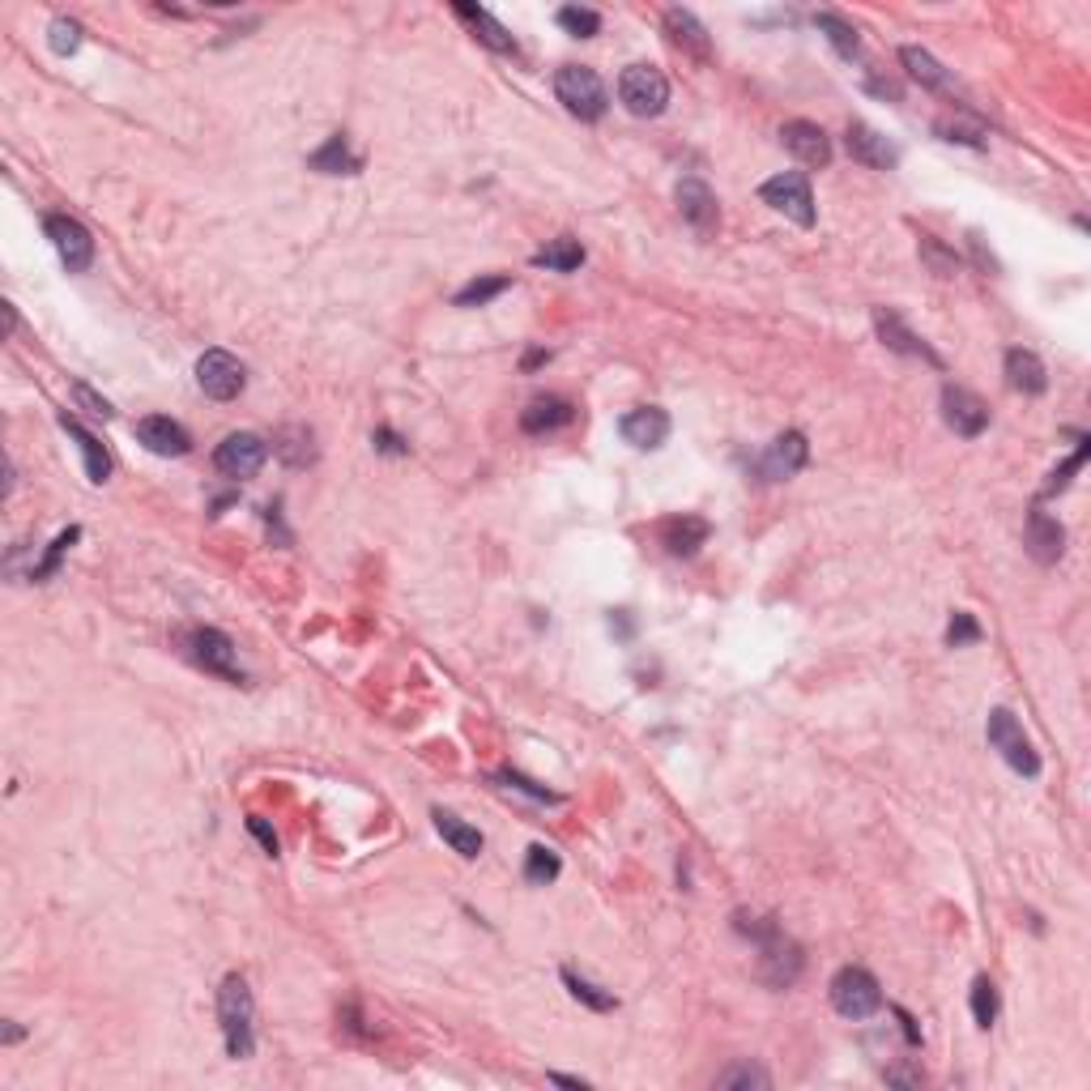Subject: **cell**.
<instances>
[{"mask_svg": "<svg viewBox=\"0 0 1091 1091\" xmlns=\"http://www.w3.org/2000/svg\"><path fill=\"white\" fill-rule=\"evenodd\" d=\"M738 930L750 933V938L759 942V976L768 981L771 990H785V985L798 981V972H802V951H798V942L780 930L776 921H755V926H746L738 917Z\"/></svg>", "mask_w": 1091, "mask_h": 1091, "instance_id": "obj_1", "label": "cell"}, {"mask_svg": "<svg viewBox=\"0 0 1091 1091\" xmlns=\"http://www.w3.org/2000/svg\"><path fill=\"white\" fill-rule=\"evenodd\" d=\"M218 1019H223L226 1054L235 1061L252 1058L257 1036H252V990L244 976H226L218 990Z\"/></svg>", "mask_w": 1091, "mask_h": 1091, "instance_id": "obj_2", "label": "cell"}, {"mask_svg": "<svg viewBox=\"0 0 1091 1091\" xmlns=\"http://www.w3.org/2000/svg\"><path fill=\"white\" fill-rule=\"evenodd\" d=\"M554 95H559V102H563L576 120H602L606 107H611V95H606L602 77H597L588 65L559 68V73H554Z\"/></svg>", "mask_w": 1091, "mask_h": 1091, "instance_id": "obj_3", "label": "cell"}, {"mask_svg": "<svg viewBox=\"0 0 1091 1091\" xmlns=\"http://www.w3.org/2000/svg\"><path fill=\"white\" fill-rule=\"evenodd\" d=\"M618 98H623V107H627L631 116L652 120V116H661L666 102H670V82H666V73L657 65H627L623 68V77H618Z\"/></svg>", "mask_w": 1091, "mask_h": 1091, "instance_id": "obj_4", "label": "cell"}, {"mask_svg": "<svg viewBox=\"0 0 1091 1091\" xmlns=\"http://www.w3.org/2000/svg\"><path fill=\"white\" fill-rule=\"evenodd\" d=\"M828 994H832V1006L844 1015V1019H869V1015L883 1006V990H878L874 972L857 968V963H849V968L835 972Z\"/></svg>", "mask_w": 1091, "mask_h": 1091, "instance_id": "obj_5", "label": "cell"}, {"mask_svg": "<svg viewBox=\"0 0 1091 1091\" xmlns=\"http://www.w3.org/2000/svg\"><path fill=\"white\" fill-rule=\"evenodd\" d=\"M985 738H990V746H994L997 755L1019 771V776H1040V755L1031 750L1024 725L1015 721V712H1011V707H994V712H990V721H985Z\"/></svg>", "mask_w": 1091, "mask_h": 1091, "instance_id": "obj_6", "label": "cell"}, {"mask_svg": "<svg viewBox=\"0 0 1091 1091\" xmlns=\"http://www.w3.org/2000/svg\"><path fill=\"white\" fill-rule=\"evenodd\" d=\"M764 205H771L776 214L793 218L798 226H814V193H810V180L802 171H780L771 175L768 184L759 188Z\"/></svg>", "mask_w": 1091, "mask_h": 1091, "instance_id": "obj_7", "label": "cell"}, {"mask_svg": "<svg viewBox=\"0 0 1091 1091\" xmlns=\"http://www.w3.org/2000/svg\"><path fill=\"white\" fill-rule=\"evenodd\" d=\"M196 385H201L205 397H214V401H235L244 392V385H248V371H244V363L235 354L205 350L196 358Z\"/></svg>", "mask_w": 1091, "mask_h": 1091, "instance_id": "obj_8", "label": "cell"}, {"mask_svg": "<svg viewBox=\"0 0 1091 1091\" xmlns=\"http://www.w3.org/2000/svg\"><path fill=\"white\" fill-rule=\"evenodd\" d=\"M264 461H269V444L252 435V431H235V435H226L223 444L214 449V469L226 474V478H257L260 469H264Z\"/></svg>", "mask_w": 1091, "mask_h": 1091, "instance_id": "obj_9", "label": "cell"}, {"mask_svg": "<svg viewBox=\"0 0 1091 1091\" xmlns=\"http://www.w3.org/2000/svg\"><path fill=\"white\" fill-rule=\"evenodd\" d=\"M188 657H193L205 674H218L226 682H235V687L244 682V670L235 666V644L218 627H196V631H188Z\"/></svg>", "mask_w": 1091, "mask_h": 1091, "instance_id": "obj_10", "label": "cell"}, {"mask_svg": "<svg viewBox=\"0 0 1091 1091\" xmlns=\"http://www.w3.org/2000/svg\"><path fill=\"white\" fill-rule=\"evenodd\" d=\"M43 230H47L52 248L61 252L68 273H86V269H90V260H95V239H90V230L77 223V218H68V214H47V218H43Z\"/></svg>", "mask_w": 1091, "mask_h": 1091, "instance_id": "obj_11", "label": "cell"}, {"mask_svg": "<svg viewBox=\"0 0 1091 1091\" xmlns=\"http://www.w3.org/2000/svg\"><path fill=\"white\" fill-rule=\"evenodd\" d=\"M942 418H947V426H951L955 435L976 440V435L990 426V406H985L972 388L947 385L942 388Z\"/></svg>", "mask_w": 1091, "mask_h": 1091, "instance_id": "obj_12", "label": "cell"}, {"mask_svg": "<svg viewBox=\"0 0 1091 1091\" xmlns=\"http://www.w3.org/2000/svg\"><path fill=\"white\" fill-rule=\"evenodd\" d=\"M806 461H810V444H806L802 431H785L768 444V452L759 456V478L764 482H789L793 474H802Z\"/></svg>", "mask_w": 1091, "mask_h": 1091, "instance_id": "obj_13", "label": "cell"}, {"mask_svg": "<svg viewBox=\"0 0 1091 1091\" xmlns=\"http://www.w3.org/2000/svg\"><path fill=\"white\" fill-rule=\"evenodd\" d=\"M678 214H682L687 223L695 226L700 235H712V230L721 226V209H716V193L707 188L704 180H695V175H687V180L678 184Z\"/></svg>", "mask_w": 1091, "mask_h": 1091, "instance_id": "obj_14", "label": "cell"}, {"mask_svg": "<svg viewBox=\"0 0 1091 1091\" xmlns=\"http://www.w3.org/2000/svg\"><path fill=\"white\" fill-rule=\"evenodd\" d=\"M780 141H785V150L802 162V166H828V162H832V141H828V132L819 129V125H810V120H789V125L780 129Z\"/></svg>", "mask_w": 1091, "mask_h": 1091, "instance_id": "obj_15", "label": "cell"}, {"mask_svg": "<svg viewBox=\"0 0 1091 1091\" xmlns=\"http://www.w3.org/2000/svg\"><path fill=\"white\" fill-rule=\"evenodd\" d=\"M618 435H623L631 449H661V444L670 440V414H666L661 406H640V410L623 414Z\"/></svg>", "mask_w": 1091, "mask_h": 1091, "instance_id": "obj_16", "label": "cell"}, {"mask_svg": "<svg viewBox=\"0 0 1091 1091\" xmlns=\"http://www.w3.org/2000/svg\"><path fill=\"white\" fill-rule=\"evenodd\" d=\"M137 440L154 452V456H188L193 452V435L175 418H162V414L141 418L137 422Z\"/></svg>", "mask_w": 1091, "mask_h": 1091, "instance_id": "obj_17", "label": "cell"}, {"mask_svg": "<svg viewBox=\"0 0 1091 1091\" xmlns=\"http://www.w3.org/2000/svg\"><path fill=\"white\" fill-rule=\"evenodd\" d=\"M1024 546L1036 563H1058L1061 550H1066V529H1061L1058 516H1049L1045 508H1031V512H1027Z\"/></svg>", "mask_w": 1091, "mask_h": 1091, "instance_id": "obj_18", "label": "cell"}, {"mask_svg": "<svg viewBox=\"0 0 1091 1091\" xmlns=\"http://www.w3.org/2000/svg\"><path fill=\"white\" fill-rule=\"evenodd\" d=\"M844 145H849V154L853 162H862V166H874V171H892L899 162V150L883 137L878 129H869V125H849L844 132Z\"/></svg>", "mask_w": 1091, "mask_h": 1091, "instance_id": "obj_19", "label": "cell"}, {"mask_svg": "<svg viewBox=\"0 0 1091 1091\" xmlns=\"http://www.w3.org/2000/svg\"><path fill=\"white\" fill-rule=\"evenodd\" d=\"M874 328H878V337H883V346L887 350H896V354H912V358H926L930 367H942V358L908 328V324L899 321L896 312L892 307H874Z\"/></svg>", "mask_w": 1091, "mask_h": 1091, "instance_id": "obj_20", "label": "cell"}, {"mask_svg": "<svg viewBox=\"0 0 1091 1091\" xmlns=\"http://www.w3.org/2000/svg\"><path fill=\"white\" fill-rule=\"evenodd\" d=\"M707 533H712V525H707L704 516H691V512L670 516V520H661V529H657L661 546H666L674 559H691V554L707 542Z\"/></svg>", "mask_w": 1091, "mask_h": 1091, "instance_id": "obj_21", "label": "cell"}, {"mask_svg": "<svg viewBox=\"0 0 1091 1091\" xmlns=\"http://www.w3.org/2000/svg\"><path fill=\"white\" fill-rule=\"evenodd\" d=\"M1002 371H1006V385L1015 388V392H1024V397H1040V392L1049 388V371H1045L1040 354L1024 350V346L1006 350V363H1002Z\"/></svg>", "mask_w": 1091, "mask_h": 1091, "instance_id": "obj_22", "label": "cell"}, {"mask_svg": "<svg viewBox=\"0 0 1091 1091\" xmlns=\"http://www.w3.org/2000/svg\"><path fill=\"white\" fill-rule=\"evenodd\" d=\"M666 31H670V39H674L687 56H695V61H707V56H712L704 22H700L691 9H666Z\"/></svg>", "mask_w": 1091, "mask_h": 1091, "instance_id": "obj_23", "label": "cell"}, {"mask_svg": "<svg viewBox=\"0 0 1091 1091\" xmlns=\"http://www.w3.org/2000/svg\"><path fill=\"white\" fill-rule=\"evenodd\" d=\"M572 418H576L572 401H563V397H538V401H529V406H525L520 426H525L529 435H550V431L568 426Z\"/></svg>", "mask_w": 1091, "mask_h": 1091, "instance_id": "obj_24", "label": "cell"}, {"mask_svg": "<svg viewBox=\"0 0 1091 1091\" xmlns=\"http://www.w3.org/2000/svg\"><path fill=\"white\" fill-rule=\"evenodd\" d=\"M61 426H65L68 435L77 440V449H82V456H86V474H90V482L102 486V482L111 478V456H107V449L98 444V435H90L77 418H68V414H61Z\"/></svg>", "mask_w": 1091, "mask_h": 1091, "instance_id": "obj_25", "label": "cell"}, {"mask_svg": "<svg viewBox=\"0 0 1091 1091\" xmlns=\"http://www.w3.org/2000/svg\"><path fill=\"white\" fill-rule=\"evenodd\" d=\"M456 18H465V22L474 26V34H478V39L486 43V47H490V52L516 56V39L504 31V26H499V22H495V18H490V13L482 9V4H465V0H461V4H456Z\"/></svg>", "mask_w": 1091, "mask_h": 1091, "instance_id": "obj_26", "label": "cell"}, {"mask_svg": "<svg viewBox=\"0 0 1091 1091\" xmlns=\"http://www.w3.org/2000/svg\"><path fill=\"white\" fill-rule=\"evenodd\" d=\"M312 171H324V175H358V171H363V159L354 154L350 141H346L342 132H333L321 150L312 154Z\"/></svg>", "mask_w": 1091, "mask_h": 1091, "instance_id": "obj_27", "label": "cell"}, {"mask_svg": "<svg viewBox=\"0 0 1091 1091\" xmlns=\"http://www.w3.org/2000/svg\"><path fill=\"white\" fill-rule=\"evenodd\" d=\"M814 26L828 34V43H832L844 61H857V56H862V34H857V26H853L844 13L823 9V13H814Z\"/></svg>", "mask_w": 1091, "mask_h": 1091, "instance_id": "obj_28", "label": "cell"}, {"mask_svg": "<svg viewBox=\"0 0 1091 1091\" xmlns=\"http://www.w3.org/2000/svg\"><path fill=\"white\" fill-rule=\"evenodd\" d=\"M431 819H435V832L452 844V853H461V857H478L482 853V844H486V840H482L478 828H469V823H465V819H456L452 810H435Z\"/></svg>", "mask_w": 1091, "mask_h": 1091, "instance_id": "obj_29", "label": "cell"}, {"mask_svg": "<svg viewBox=\"0 0 1091 1091\" xmlns=\"http://www.w3.org/2000/svg\"><path fill=\"white\" fill-rule=\"evenodd\" d=\"M899 61H904V68H908V77H912V82H921L926 90H947V86H951L947 68L938 65L926 47H917V43L899 47Z\"/></svg>", "mask_w": 1091, "mask_h": 1091, "instance_id": "obj_30", "label": "cell"}, {"mask_svg": "<svg viewBox=\"0 0 1091 1091\" xmlns=\"http://www.w3.org/2000/svg\"><path fill=\"white\" fill-rule=\"evenodd\" d=\"M533 264L538 269H554V273H572V269L584 264V248H580V239H572V235H559V239H550L546 248L533 252Z\"/></svg>", "mask_w": 1091, "mask_h": 1091, "instance_id": "obj_31", "label": "cell"}, {"mask_svg": "<svg viewBox=\"0 0 1091 1091\" xmlns=\"http://www.w3.org/2000/svg\"><path fill=\"white\" fill-rule=\"evenodd\" d=\"M273 452L287 461V465H312L316 461V449H312V431L307 426H287L278 440H273Z\"/></svg>", "mask_w": 1091, "mask_h": 1091, "instance_id": "obj_32", "label": "cell"}, {"mask_svg": "<svg viewBox=\"0 0 1091 1091\" xmlns=\"http://www.w3.org/2000/svg\"><path fill=\"white\" fill-rule=\"evenodd\" d=\"M512 287V278H504V273H495V278H474L469 287H461L456 290V307H486L495 294H504V290Z\"/></svg>", "mask_w": 1091, "mask_h": 1091, "instance_id": "obj_33", "label": "cell"}, {"mask_svg": "<svg viewBox=\"0 0 1091 1091\" xmlns=\"http://www.w3.org/2000/svg\"><path fill=\"white\" fill-rule=\"evenodd\" d=\"M559 869H563V862H559V853H554V849H546V844H533V849H529V857H525V878H529L533 887L554 883V878H559Z\"/></svg>", "mask_w": 1091, "mask_h": 1091, "instance_id": "obj_34", "label": "cell"}, {"mask_svg": "<svg viewBox=\"0 0 1091 1091\" xmlns=\"http://www.w3.org/2000/svg\"><path fill=\"white\" fill-rule=\"evenodd\" d=\"M768 1070H759L755 1061H738L730 1066L725 1074H716V1088L721 1091H750V1088H768Z\"/></svg>", "mask_w": 1091, "mask_h": 1091, "instance_id": "obj_35", "label": "cell"}, {"mask_svg": "<svg viewBox=\"0 0 1091 1091\" xmlns=\"http://www.w3.org/2000/svg\"><path fill=\"white\" fill-rule=\"evenodd\" d=\"M563 985L572 990V997H576V1002H584V1006H593V1011H614V1006H618V997L606 994L602 985H593V981H584V976H576L572 968H563Z\"/></svg>", "mask_w": 1091, "mask_h": 1091, "instance_id": "obj_36", "label": "cell"}, {"mask_svg": "<svg viewBox=\"0 0 1091 1091\" xmlns=\"http://www.w3.org/2000/svg\"><path fill=\"white\" fill-rule=\"evenodd\" d=\"M559 26L568 34H576V39H593V34L602 31V13L597 9H584V4H563L559 9Z\"/></svg>", "mask_w": 1091, "mask_h": 1091, "instance_id": "obj_37", "label": "cell"}, {"mask_svg": "<svg viewBox=\"0 0 1091 1091\" xmlns=\"http://www.w3.org/2000/svg\"><path fill=\"white\" fill-rule=\"evenodd\" d=\"M972 1019H976V1027H994L997 1019V990L990 976L972 981Z\"/></svg>", "mask_w": 1091, "mask_h": 1091, "instance_id": "obj_38", "label": "cell"}, {"mask_svg": "<svg viewBox=\"0 0 1091 1091\" xmlns=\"http://www.w3.org/2000/svg\"><path fill=\"white\" fill-rule=\"evenodd\" d=\"M77 538H82V529H65V533H61L56 542L47 546V559H43V563L34 568L31 580H39V584H43V580H52V576H56V568H61V559H65V550H68V546H73V542H77Z\"/></svg>", "mask_w": 1091, "mask_h": 1091, "instance_id": "obj_39", "label": "cell"}, {"mask_svg": "<svg viewBox=\"0 0 1091 1091\" xmlns=\"http://www.w3.org/2000/svg\"><path fill=\"white\" fill-rule=\"evenodd\" d=\"M938 132H942V141H960V145H985V129L976 125V120H938Z\"/></svg>", "mask_w": 1091, "mask_h": 1091, "instance_id": "obj_40", "label": "cell"}, {"mask_svg": "<svg viewBox=\"0 0 1091 1091\" xmlns=\"http://www.w3.org/2000/svg\"><path fill=\"white\" fill-rule=\"evenodd\" d=\"M921 260L930 264V269H933V273H938V278H951V273L960 269V260H955V252H947V248H942V244H938L933 235H921Z\"/></svg>", "mask_w": 1091, "mask_h": 1091, "instance_id": "obj_41", "label": "cell"}, {"mask_svg": "<svg viewBox=\"0 0 1091 1091\" xmlns=\"http://www.w3.org/2000/svg\"><path fill=\"white\" fill-rule=\"evenodd\" d=\"M47 34H52V52H56V56H73V52L82 47V26H77L73 18H56V22L47 26Z\"/></svg>", "mask_w": 1091, "mask_h": 1091, "instance_id": "obj_42", "label": "cell"}, {"mask_svg": "<svg viewBox=\"0 0 1091 1091\" xmlns=\"http://www.w3.org/2000/svg\"><path fill=\"white\" fill-rule=\"evenodd\" d=\"M976 640H981V623H976L968 611H955L951 627H947V644H951V648H963V644H976Z\"/></svg>", "mask_w": 1091, "mask_h": 1091, "instance_id": "obj_43", "label": "cell"}, {"mask_svg": "<svg viewBox=\"0 0 1091 1091\" xmlns=\"http://www.w3.org/2000/svg\"><path fill=\"white\" fill-rule=\"evenodd\" d=\"M1083 461H1088V440L1079 444V452H1074V456H1070V461H1066L1061 469H1054V474H1049V482H1045V495H1058V490H1066L1070 474H1079V469H1083Z\"/></svg>", "mask_w": 1091, "mask_h": 1091, "instance_id": "obj_44", "label": "cell"}, {"mask_svg": "<svg viewBox=\"0 0 1091 1091\" xmlns=\"http://www.w3.org/2000/svg\"><path fill=\"white\" fill-rule=\"evenodd\" d=\"M499 780H504V785H516L520 793H529V798H538V802H559V793H550L546 785H533V780L520 776V771H499Z\"/></svg>", "mask_w": 1091, "mask_h": 1091, "instance_id": "obj_45", "label": "cell"}, {"mask_svg": "<svg viewBox=\"0 0 1091 1091\" xmlns=\"http://www.w3.org/2000/svg\"><path fill=\"white\" fill-rule=\"evenodd\" d=\"M248 828H252V835H257L260 844H264V853H278V835H273V828H269V823H264L260 814H252V819H248Z\"/></svg>", "mask_w": 1091, "mask_h": 1091, "instance_id": "obj_46", "label": "cell"}, {"mask_svg": "<svg viewBox=\"0 0 1091 1091\" xmlns=\"http://www.w3.org/2000/svg\"><path fill=\"white\" fill-rule=\"evenodd\" d=\"M77 401H82V406H90V414L111 418V406H107L102 397H95V392H90V388H86V385H77Z\"/></svg>", "mask_w": 1091, "mask_h": 1091, "instance_id": "obj_47", "label": "cell"}, {"mask_svg": "<svg viewBox=\"0 0 1091 1091\" xmlns=\"http://www.w3.org/2000/svg\"><path fill=\"white\" fill-rule=\"evenodd\" d=\"M376 444H380V452H397V456L406 452V444H401L392 431H376Z\"/></svg>", "mask_w": 1091, "mask_h": 1091, "instance_id": "obj_48", "label": "cell"}, {"mask_svg": "<svg viewBox=\"0 0 1091 1091\" xmlns=\"http://www.w3.org/2000/svg\"><path fill=\"white\" fill-rule=\"evenodd\" d=\"M550 1083H559V1088H580V1091L588 1088L584 1079H572V1074H550Z\"/></svg>", "mask_w": 1091, "mask_h": 1091, "instance_id": "obj_49", "label": "cell"}, {"mask_svg": "<svg viewBox=\"0 0 1091 1091\" xmlns=\"http://www.w3.org/2000/svg\"><path fill=\"white\" fill-rule=\"evenodd\" d=\"M546 358H550L546 350H529L525 354V371H529V367H538V363H546Z\"/></svg>", "mask_w": 1091, "mask_h": 1091, "instance_id": "obj_50", "label": "cell"}]
</instances>
